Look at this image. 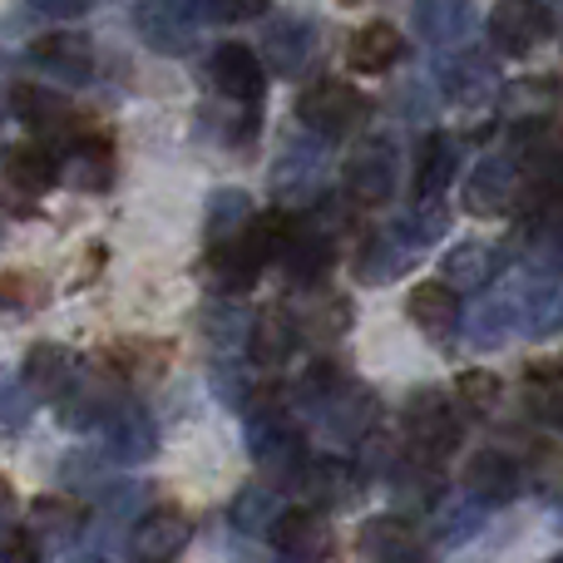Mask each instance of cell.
Instances as JSON below:
<instances>
[{"label":"cell","mask_w":563,"mask_h":563,"mask_svg":"<svg viewBox=\"0 0 563 563\" xmlns=\"http://www.w3.org/2000/svg\"><path fill=\"white\" fill-rule=\"evenodd\" d=\"M0 563H5V559H0Z\"/></svg>","instance_id":"61"},{"label":"cell","mask_w":563,"mask_h":563,"mask_svg":"<svg viewBox=\"0 0 563 563\" xmlns=\"http://www.w3.org/2000/svg\"><path fill=\"white\" fill-rule=\"evenodd\" d=\"M400 184V154L390 139H366L361 148H351L346 168H341V194L356 208H376L396 194Z\"/></svg>","instance_id":"5"},{"label":"cell","mask_w":563,"mask_h":563,"mask_svg":"<svg viewBox=\"0 0 563 563\" xmlns=\"http://www.w3.org/2000/svg\"><path fill=\"white\" fill-rule=\"evenodd\" d=\"M253 218V198L243 194V188H218L213 198H208V218H203V233H208V247L218 243H233L238 233H243V223Z\"/></svg>","instance_id":"42"},{"label":"cell","mask_w":563,"mask_h":563,"mask_svg":"<svg viewBox=\"0 0 563 563\" xmlns=\"http://www.w3.org/2000/svg\"><path fill=\"white\" fill-rule=\"evenodd\" d=\"M515 198H519V164L509 154H495L470 174L465 184V213L475 218H505L515 213Z\"/></svg>","instance_id":"15"},{"label":"cell","mask_w":563,"mask_h":563,"mask_svg":"<svg viewBox=\"0 0 563 563\" xmlns=\"http://www.w3.org/2000/svg\"><path fill=\"white\" fill-rule=\"evenodd\" d=\"M297 485L321 509H351L366 495V479H361V470L351 460H307L297 470Z\"/></svg>","instance_id":"18"},{"label":"cell","mask_w":563,"mask_h":563,"mask_svg":"<svg viewBox=\"0 0 563 563\" xmlns=\"http://www.w3.org/2000/svg\"><path fill=\"white\" fill-rule=\"evenodd\" d=\"M341 380H346V371H341L336 361H317V366H307V371H301V380H297V406L301 410H317L321 400L341 386Z\"/></svg>","instance_id":"50"},{"label":"cell","mask_w":563,"mask_h":563,"mask_svg":"<svg viewBox=\"0 0 563 563\" xmlns=\"http://www.w3.org/2000/svg\"><path fill=\"white\" fill-rule=\"evenodd\" d=\"M277 515H282V495H277V489H267V485H243L233 495V505H228L233 529H238V534H247V539L267 534V529L277 525Z\"/></svg>","instance_id":"39"},{"label":"cell","mask_w":563,"mask_h":563,"mask_svg":"<svg viewBox=\"0 0 563 563\" xmlns=\"http://www.w3.org/2000/svg\"><path fill=\"white\" fill-rule=\"evenodd\" d=\"M410 20L426 45H460L475 30V0H416Z\"/></svg>","instance_id":"30"},{"label":"cell","mask_w":563,"mask_h":563,"mask_svg":"<svg viewBox=\"0 0 563 563\" xmlns=\"http://www.w3.org/2000/svg\"><path fill=\"white\" fill-rule=\"evenodd\" d=\"M311 55H317V20L311 15H277L263 30V59L277 75L297 79L311 65Z\"/></svg>","instance_id":"19"},{"label":"cell","mask_w":563,"mask_h":563,"mask_svg":"<svg viewBox=\"0 0 563 563\" xmlns=\"http://www.w3.org/2000/svg\"><path fill=\"white\" fill-rule=\"evenodd\" d=\"M198 327H203V336L213 341L218 351H233V346H243V336H247V311L238 307L228 291H218V297L203 301V311H198Z\"/></svg>","instance_id":"43"},{"label":"cell","mask_w":563,"mask_h":563,"mask_svg":"<svg viewBox=\"0 0 563 563\" xmlns=\"http://www.w3.org/2000/svg\"><path fill=\"white\" fill-rule=\"evenodd\" d=\"M549 35H554V10H549L544 0H495L489 40H495L499 55L525 59V55H534Z\"/></svg>","instance_id":"6"},{"label":"cell","mask_w":563,"mask_h":563,"mask_svg":"<svg viewBox=\"0 0 563 563\" xmlns=\"http://www.w3.org/2000/svg\"><path fill=\"white\" fill-rule=\"evenodd\" d=\"M525 489V470L505 450H479L465 465V495H475L479 505H509Z\"/></svg>","instance_id":"22"},{"label":"cell","mask_w":563,"mask_h":563,"mask_svg":"<svg viewBox=\"0 0 563 563\" xmlns=\"http://www.w3.org/2000/svg\"><path fill=\"white\" fill-rule=\"evenodd\" d=\"M331 263H336V238H331L317 218H307V223L291 218L287 243H282V253H277V267L287 273L291 287L297 291L301 287H321L327 273H331Z\"/></svg>","instance_id":"7"},{"label":"cell","mask_w":563,"mask_h":563,"mask_svg":"<svg viewBox=\"0 0 563 563\" xmlns=\"http://www.w3.org/2000/svg\"><path fill=\"white\" fill-rule=\"evenodd\" d=\"M406 267H410V253L396 243L390 228L371 233L366 243H361V253H356V282H366V287H386V282H396Z\"/></svg>","instance_id":"37"},{"label":"cell","mask_w":563,"mask_h":563,"mask_svg":"<svg viewBox=\"0 0 563 563\" xmlns=\"http://www.w3.org/2000/svg\"><path fill=\"white\" fill-rule=\"evenodd\" d=\"M485 515H489V505H479L475 495L435 499V539H440V544H450V549L470 544V539L485 529Z\"/></svg>","instance_id":"40"},{"label":"cell","mask_w":563,"mask_h":563,"mask_svg":"<svg viewBox=\"0 0 563 563\" xmlns=\"http://www.w3.org/2000/svg\"><path fill=\"white\" fill-rule=\"evenodd\" d=\"M297 321L287 317V307H267V311H257V317H247V336H243V346H247V356L257 361V366H282V361L297 351Z\"/></svg>","instance_id":"29"},{"label":"cell","mask_w":563,"mask_h":563,"mask_svg":"<svg viewBox=\"0 0 563 563\" xmlns=\"http://www.w3.org/2000/svg\"><path fill=\"white\" fill-rule=\"evenodd\" d=\"M99 430H104V450L119 465H148L158 455V420L134 396H119V406L99 420Z\"/></svg>","instance_id":"8"},{"label":"cell","mask_w":563,"mask_h":563,"mask_svg":"<svg viewBox=\"0 0 563 563\" xmlns=\"http://www.w3.org/2000/svg\"><path fill=\"white\" fill-rule=\"evenodd\" d=\"M10 109H15L20 124H30L35 134H45V139H55V134L69 139V129H75V109H69L59 95H49V89H35V85L10 89Z\"/></svg>","instance_id":"33"},{"label":"cell","mask_w":563,"mask_h":563,"mask_svg":"<svg viewBox=\"0 0 563 563\" xmlns=\"http://www.w3.org/2000/svg\"><path fill=\"white\" fill-rule=\"evenodd\" d=\"M208 85H213L228 104H263V89H267L263 59L247 45H218L213 55H208Z\"/></svg>","instance_id":"12"},{"label":"cell","mask_w":563,"mask_h":563,"mask_svg":"<svg viewBox=\"0 0 563 563\" xmlns=\"http://www.w3.org/2000/svg\"><path fill=\"white\" fill-rule=\"evenodd\" d=\"M499 396H505V386H499L495 371H460L455 376V400L465 416H495Z\"/></svg>","instance_id":"48"},{"label":"cell","mask_w":563,"mask_h":563,"mask_svg":"<svg viewBox=\"0 0 563 563\" xmlns=\"http://www.w3.org/2000/svg\"><path fill=\"white\" fill-rule=\"evenodd\" d=\"M406 317L416 321V331H426L435 346H450L460 331V291H450L445 282H420L406 297Z\"/></svg>","instance_id":"21"},{"label":"cell","mask_w":563,"mask_h":563,"mask_svg":"<svg viewBox=\"0 0 563 563\" xmlns=\"http://www.w3.org/2000/svg\"><path fill=\"white\" fill-rule=\"evenodd\" d=\"M361 554H366V563H420L426 559V544H420L410 519L376 515L361 525Z\"/></svg>","instance_id":"23"},{"label":"cell","mask_w":563,"mask_h":563,"mask_svg":"<svg viewBox=\"0 0 563 563\" xmlns=\"http://www.w3.org/2000/svg\"><path fill=\"white\" fill-rule=\"evenodd\" d=\"M311 416L321 420V430H327L331 440H341V445H356V440L380 420V400H376V390H371V386H361V380L346 376L327 400H321L317 410H311Z\"/></svg>","instance_id":"10"},{"label":"cell","mask_w":563,"mask_h":563,"mask_svg":"<svg viewBox=\"0 0 563 563\" xmlns=\"http://www.w3.org/2000/svg\"><path fill=\"white\" fill-rule=\"evenodd\" d=\"M203 124L213 129V139L223 148H247L257 139V129H263V114H257V104H238V109H223V114L208 109Z\"/></svg>","instance_id":"47"},{"label":"cell","mask_w":563,"mask_h":563,"mask_svg":"<svg viewBox=\"0 0 563 563\" xmlns=\"http://www.w3.org/2000/svg\"><path fill=\"white\" fill-rule=\"evenodd\" d=\"M35 416V396L10 371H0V435H20Z\"/></svg>","instance_id":"49"},{"label":"cell","mask_w":563,"mask_h":563,"mask_svg":"<svg viewBox=\"0 0 563 563\" xmlns=\"http://www.w3.org/2000/svg\"><path fill=\"white\" fill-rule=\"evenodd\" d=\"M549 563H563V559H549Z\"/></svg>","instance_id":"59"},{"label":"cell","mask_w":563,"mask_h":563,"mask_svg":"<svg viewBox=\"0 0 563 563\" xmlns=\"http://www.w3.org/2000/svg\"><path fill=\"white\" fill-rule=\"evenodd\" d=\"M400 59H406V35H400L396 25H386V20L361 25L346 45V65L356 69V75H386Z\"/></svg>","instance_id":"27"},{"label":"cell","mask_w":563,"mask_h":563,"mask_svg":"<svg viewBox=\"0 0 563 563\" xmlns=\"http://www.w3.org/2000/svg\"><path fill=\"white\" fill-rule=\"evenodd\" d=\"M15 519H20V499H15V489H10V479H0V534H5Z\"/></svg>","instance_id":"57"},{"label":"cell","mask_w":563,"mask_h":563,"mask_svg":"<svg viewBox=\"0 0 563 563\" xmlns=\"http://www.w3.org/2000/svg\"><path fill=\"white\" fill-rule=\"evenodd\" d=\"M243 416H247V426H243L247 455H253L267 475L297 479V470L307 465V435H301V426L282 410V400L273 396V390H263Z\"/></svg>","instance_id":"1"},{"label":"cell","mask_w":563,"mask_h":563,"mask_svg":"<svg viewBox=\"0 0 563 563\" xmlns=\"http://www.w3.org/2000/svg\"><path fill=\"white\" fill-rule=\"evenodd\" d=\"M30 65L45 69L55 85L79 89L95 79V45L85 35H75V30H55V35H40L30 45Z\"/></svg>","instance_id":"13"},{"label":"cell","mask_w":563,"mask_h":563,"mask_svg":"<svg viewBox=\"0 0 563 563\" xmlns=\"http://www.w3.org/2000/svg\"><path fill=\"white\" fill-rule=\"evenodd\" d=\"M267 534H273L277 563H327L336 549V534L321 509H282Z\"/></svg>","instance_id":"9"},{"label":"cell","mask_w":563,"mask_h":563,"mask_svg":"<svg viewBox=\"0 0 563 563\" xmlns=\"http://www.w3.org/2000/svg\"><path fill=\"white\" fill-rule=\"evenodd\" d=\"M213 396L223 400V406H233V410L253 406L257 386H253V376H247V366H218L213 371Z\"/></svg>","instance_id":"53"},{"label":"cell","mask_w":563,"mask_h":563,"mask_svg":"<svg viewBox=\"0 0 563 563\" xmlns=\"http://www.w3.org/2000/svg\"><path fill=\"white\" fill-rule=\"evenodd\" d=\"M515 331H519V307H515V297H489V301H479V307L465 317V341H470L475 351L505 346Z\"/></svg>","instance_id":"36"},{"label":"cell","mask_w":563,"mask_h":563,"mask_svg":"<svg viewBox=\"0 0 563 563\" xmlns=\"http://www.w3.org/2000/svg\"><path fill=\"white\" fill-rule=\"evenodd\" d=\"M390 233H396V243L406 247L410 257H420L440 233H445V213H440V203H420V208H410L406 218H396Z\"/></svg>","instance_id":"45"},{"label":"cell","mask_w":563,"mask_h":563,"mask_svg":"<svg viewBox=\"0 0 563 563\" xmlns=\"http://www.w3.org/2000/svg\"><path fill=\"white\" fill-rule=\"evenodd\" d=\"M460 168V139L450 134H426V144L416 148V203H440L445 188L455 184Z\"/></svg>","instance_id":"26"},{"label":"cell","mask_w":563,"mask_h":563,"mask_svg":"<svg viewBox=\"0 0 563 563\" xmlns=\"http://www.w3.org/2000/svg\"><path fill=\"white\" fill-rule=\"evenodd\" d=\"M79 356L69 346H55V341H35L25 356V366H20V386L30 390L35 400H55L59 390L69 386V376H75Z\"/></svg>","instance_id":"28"},{"label":"cell","mask_w":563,"mask_h":563,"mask_svg":"<svg viewBox=\"0 0 563 563\" xmlns=\"http://www.w3.org/2000/svg\"><path fill=\"white\" fill-rule=\"evenodd\" d=\"M435 79L455 104H485L495 95V65H489L485 49H460V55H445L435 65Z\"/></svg>","instance_id":"24"},{"label":"cell","mask_w":563,"mask_h":563,"mask_svg":"<svg viewBox=\"0 0 563 563\" xmlns=\"http://www.w3.org/2000/svg\"><path fill=\"white\" fill-rule=\"evenodd\" d=\"M148 499H154V485L148 479H124V485L104 489V499H99V515H95V539H114L124 534L129 525H134L139 515H148Z\"/></svg>","instance_id":"34"},{"label":"cell","mask_w":563,"mask_h":563,"mask_svg":"<svg viewBox=\"0 0 563 563\" xmlns=\"http://www.w3.org/2000/svg\"><path fill=\"white\" fill-rule=\"evenodd\" d=\"M406 430H410V445L416 455L426 460H450L465 440V426L455 416V400L445 396L440 386H420L416 396L406 400Z\"/></svg>","instance_id":"4"},{"label":"cell","mask_w":563,"mask_h":563,"mask_svg":"<svg viewBox=\"0 0 563 563\" xmlns=\"http://www.w3.org/2000/svg\"><path fill=\"white\" fill-rule=\"evenodd\" d=\"M525 400H529V410H534L539 426H549V430L563 426V366L559 361H539V366H529Z\"/></svg>","instance_id":"41"},{"label":"cell","mask_w":563,"mask_h":563,"mask_svg":"<svg viewBox=\"0 0 563 563\" xmlns=\"http://www.w3.org/2000/svg\"><path fill=\"white\" fill-rule=\"evenodd\" d=\"M519 307V331L534 341L559 331V277H529V287L515 297Z\"/></svg>","instance_id":"38"},{"label":"cell","mask_w":563,"mask_h":563,"mask_svg":"<svg viewBox=\"0 0 563 563\" xmlns=\"http://www.w3.org/2000/svg\"><path fill=\"white\" fill-rule=\"evenodd\" d=\"M499 263H505V257H499L495 247L460 243V247H450L445 263H440V282H445L450 291H485L489 282L499 277Z\"/></svg>","instance_id":"32"},{"label":"cell","mask_w":563,"mask_h":563,"mask_svg":"<svg viewBox=\"0 0 563 563\" xmlns=\"http://www.w3.org/2000/svg\"><path fill=\"white\" fill-rule=\"evenodd\" d=\"M0 178H5V188L20 198H45L49 188L59 184V158L49 144H20L5 154Z\"/></svg>","instance_id":"25"},{"label":"cell","mask_w":563,"mask_h":563,"mask_svg":"<svg viewBox=\"0 0 563 563\" xmlns=\"http://www.w3.org/2000/svg\"><path fill=\"white\" fill-rule=\"evenodd\" d=\"M327 168H331L327 144H321L317 134H301L277 154L273 174H267V194H273L277 203L311 208L321 194H327Z\"/></svg>","instance_id":"3"},{"label":"cell","mask_w":563,"mask_h":563,"mask_svg":"<svg viewBox=\"0 0 563 563\" xmlns=\"http://www.w3.org/2000/svg\"><path fill=\"white\" fill-rule=\"evenodd\" d=\"M134 30L154 55H168V59L188 55L198 45V20H188L174 0H144L134 10Z\"/></svg>","instance_id":"17"},{"label":"cell","mask_w":563,"mask_h":563,"mask_svg":"<svg viewBox=\"0 0 563 563\" xmlns=\"http://www.w3.org/2000/svg\"><path fill=\"white\" fill-rule=\"evenodd\" d=\"M273 10V0H213V20L218 25H238V20H257Z\"/></svg>","instance_id":"54"},{"label":"cell","mask_w":563,"mask_h":563,"mask_svg":"<svg viewBox=\"0 0 563 563\" xmlns=\"http://www.w3.org/2000/svg\"><path fill=\"white\" fill-rule=\"evenodd\" d=\"M119 396H124V390L109 386L99 371L75 366L69 386L55 396V416H59V426H65V430H99V420L119 406Z\"/></svg>","instance_id":"11"},{"label":"cell","mask_w":563,"mask_h":563,"mask_svg":"<svg viewBox=\"0 0 563 563\" xmlns=\"http://www.w3.org/2000/svg\"><path fill=\"white\" fill-rule=\"evenodd\" d=\"M287 317L297 321V336L336 341V336H346V331H351L356 311H351V297H341V291H321V297L287 307Z\"/></svg>","instance_id":"31"},{"label":"cell","mask_w":563,"mask_h":563,"mask_svg":"<svg viewBox=\"0 0 563 563\" xmlns=\"http://www.w3.org/2000/svg\"><path fill=\"white\" fill-rule=\"evenodd\" d=\"M505 109L509 114H525V119H544L549 109H554V79H519V85H509L505 95Z\"/></svg>","instance_id":"51"},{"label":"cell","mask_w":563,"mask_h":563,"mask_svg":"<svg viewBox=\"0 0 563 563\" xmlns=\"http://www.w3.org/2000/svg\"><path fill=\"white\" fill-rule=\"evenodd\" d=\"M59 158V178H65L75 194H109L114 184V148L104 134H69L65 154Z\"/></svg>","instance_id":"14"},{"label":"cell","mask_w":563,"mask_h":563,"mask_svg":"<svg viewBox=\"0 0 563 563\" xmlns=\"http://www.w3.org/2000/svg\"><path fill=\"white\" fill-rule=\"evenodd\" d=\"M0 238H5V228H0Z\"/></svg>","instance_id":"60"},{"label":"cell","mask_w":563,"mask_h":563,"mask_svg":"<svg viewBox=\"0 0 563 563\" xmlns=\"http://www.w3.org/2000/svg\"><path fill=\"white\" fill-rule=\"evenodd\" d=\"M40 15H55V20H69V15H85L95 0H30Z\"/></svg>","instance_id":"55"},{"label":"cell","mask_w":563,"mask_h":563,"mask_svg":"<svg viewBox=\"0 0 563 563\" xmlns=\"http://www.w3.org/2000/svg\"><path fill=\"white\" fill-rule=\"evenodd\" d=\"M287 228H291V218L282 213V208H267V213L247 218V223H243V233H238L233 243H238V253H243L247 263L257 267V273H267V267L277 263L282 243H287Z\"/></svg>","instance_id":"35"},{"label":"cell","mask_w":563,"mask_h":563,"mask_svg":"<svg viewBox=\"0 0 563 563\" xmlns=\"http://www.w3.org/2000/svg\"><path fill=\"white\" fill-rule=\"evenodd\" d=\"M400 114H406V119H426V114H430L426 89H420V85H406V89H400Z\"/></svg>","instance_id":"56"},{"label":"cell","mask_w":563,"mask_h":563,"mask_svg":"<svg viewBox=\"0 0 563 563\" xmlns=\"http://www.w3.org/2000/svg\"><path fill=\"white\" fill-rule=\"evenodd\" d=\"M341 5H356V0H341Z\"/></svg>","instance_id":"58"},{"label":"cell","mask_w":563,"mask_h":563,"mask_svg":"<svg viewBox=\"0 0 563 563\" xmlns=\"http://www.w3.org/2000/svg\"><path fill=\"white\" fill-rule=\"evenodd\" d=\"M390 489H396L400 505H435L440 499V475L435 465H416V460L400 455L396 465H390Z\"/></svg>","instance_id":"46"},{"label":"cell","mask_w":563,"mask_h":563,"mask_svg":"<svg viewBox=\"0 0 563 563\" xmlns=\"http://www.w3.org/2000/svg\"><path fill=\"white\" fill-rule=\"evenodd\" d=\"M85 509L75 505V499H55V495H45V499H35L30 505V515H25V539L45 554V549H69V544H79L85 539Z\"/></svg>","instance_id":"20"},{"label":"cell","mask_w":563,"mask_h":563,"mask_svg":"<svg viewBox=\"0 0 563 563\" xmlns=\"http://www.w3.org/2000/svg\"><path fill=\"white\" fill-rule=\"evenodd\" d=\"M109 366H114L124 380L164 376L168 346H164V341H114V346H109Z\"/></svg>","instance_id":"44"},{"label":"cell","mask_w":563,"mask_h":563,"mask_svg":"<svg viewBox=\"0 0 563 563\" xmlns=\"http://www.w3.org/2000/svg\"><path fill=\"white\" fill-rule=\"evenodd\" d=\"M297 119L321 144H341V139H351L371 119V99L356 85H346V79H317V85L301 89Z\"/></svg>","instance_id":"2"},{"label":"cell","mask_w":563,"mask_h":563,"mask_svg":"<svg viewBox=\"0 0 563 563\" xmlns=\"http://www.w3.org/2000/svg\"><path fill=\"white\" fill-rule=\"evenodd\" d=\"M194 539V525H188L178 509H148L129 525V549H134L139 563H174Z\"/></svg>","instance_id":"16"},{"label":"cell","mask_w":563,"mask_h":563,"mask_svg":"<svg viewBox=\"0 0 563 563\" xmlns=\"http://www.w3.org/2000/svg\"><path fill=\"white\" fill-rule=\"evenodd\" d=\"M45 301V282L30 273H0V311H35Z\"/></svg>","instance_id":"52"}]
</instances>
